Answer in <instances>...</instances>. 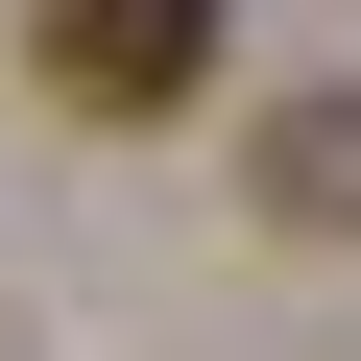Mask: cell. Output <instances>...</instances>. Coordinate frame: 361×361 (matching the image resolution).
Here are the masks:
<instances>
[{"label": "cell", "mask_w": 361, "mask_h": 361, "mask_svg": "<svg viewBox=\"0 0 361 361\" xmlns=\"http://www.w3.org/2000/svg\"><path fill=\"white\" fill-rule=\"evenodd\" d=\"M265 217L289 241H361V97H289L265 121Z\"/></svg>", "instance_id": "7a4b0ae2"}, {"label": "cell", "mask_w": 361, "mask_h": 361, "mask_svg": "<svg viewBox=\"0 0 361 361\" xmlns=\"http://www.w3.org/2000/svg\"><path fill=\"white\" fill-rule=\"evenodd\" d=\"M25 73H49L73 121H169V97L217 73V0H49V25H25Z\"/></svg>", "instance_id": "6da1fadb"}]
</instances>
